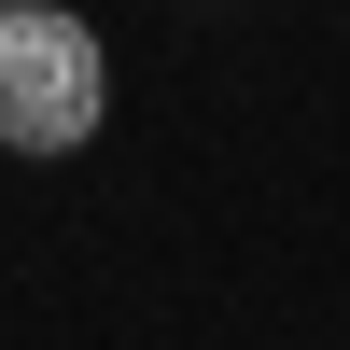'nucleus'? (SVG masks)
<instances>
[{"label": "nucleus", "mask_w": 350, "mask_h": 350, "mask_svg": "<svg viewBox=\"0 0 350 350\" xmlns=\"http://www.w3.org/2000/svg\"><path fill=\"white\" fill-rule=\"evenodd\" d=\"M112 112V42L84 14H56V0H28V14H0V140L14 154H84Z\"/></svg>", "instance_id": "f257e3e1"}, {"label": "nucleus", "mask_w": 350, "mask_h": 350, "mask_svg": "<svg viewBox=\"0 0 350 350\" xmlns=\"http://www.w3.org/2000/svg\"><path fill=\"white\" fill-rule=\"evenodd\" d=\"M0 14H28V0H0Z\"/></svg>", "instance_id": "f03ea898"}]
</instances>
